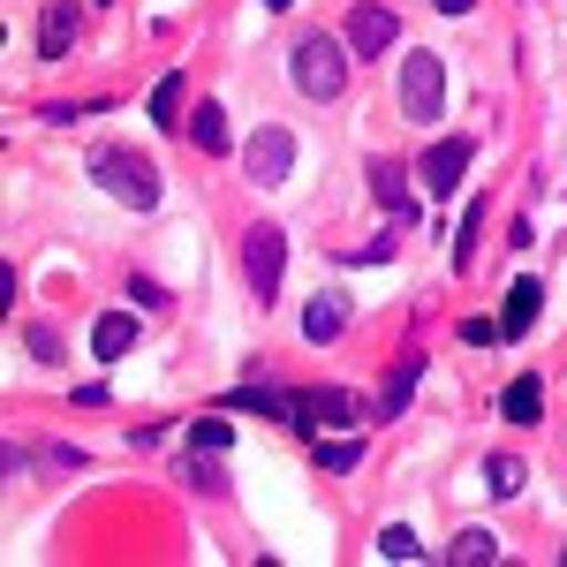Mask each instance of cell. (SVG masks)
I'll return each instance as SVG.
<instances>
[{"label":"cell","instance_id":"obj_1","mask_svg":"<svg viewBox=\"0 0 567 567\" xmlns=\"http://www.w3.org/2000/svg\"><path fill=\"white\" fill-rule=\"evenodd\" d=\"M91 182H106L122 205H136V213L159 205V167H144V159L122 152V144H99V152H91Z\"/></svg>","mask_w":567,"mask_h":567},{"label":"cell","instance_id":"obj_2","mask_svg":"<svg viewBox=\"0 0 567 567\" xmlns=\"http://www.w3.org/2000/svg\"><path fill=\"white\" fill-rule=\"evenodd\" d=\"M296 84H303V99H341V84H349V45L310 31L296 45Z\"/></svg>","mask_w":567,"mask_h":567},{"label":"cell","instance_id":"obj_3","mask_svg":"<svg viewBox=\"0 0 567 567\" xmlns=\"http://www.w3.org/2000/svg\"><path fill=\"white\" fill-rule=\"evenodd\" d=\"M401 114L409 122H439L446 114V61L439 53H409L401 61Z\"/></svg>","mask_w":567,"mask_h":567},{"label":"cell","instance_id":"obj_4","mask_svg":"<svg viewBox=\"0 0 567 567\" xmlns=\"http://www.w3.org/2000/svg\"><path fill=\"white\" fill-rule=\"evenodd\" d=\"M280 265H288V235H280L272 219H258V227L243 235V280H250V296H258V303H272Z\"/></svg>","mask_w":567,"mask_h":567},{"label":"cell","instance_id":"obj_5","mask_svg":"<svg viewBox=\"0 0 567 567\" xmlns=\"http://www.w3.org/2000/svg\"><path fill=\"white\" fill-rule=\"evenodd\" d=\"M243 167H250V182H258V189L288 182V167H296V136L280 130V122H265V130L243 144Z\"/></svg>","mask_w":567,"mask_h":567},{"label":"cell","instance_id":"obj_6","mask_svg":"<svg viewBox=\"0 0 567 567\" xmlns=\"http://www.w3.org/2000/svg\"><path fill=\"white\" fill-rule=\"evenodd\" d=\"M288 424L296 432H326V424H355V401L341 386H310V393H288Z\"/></svg>","mask_w":567,"mask_h":567},{"label":"cell","instance_id":"obj_7","mask_svg":"<svg viewBox=\"0 0 567 567\" xmlns=\"http://www.w3.org/2000/svg\"><path fill=\"white\" fill-rule=\"evenodd\" d=\"M393 39H401V16L379 8V0H363V8L349 16V53H355V61H386Z\"/></svg>","mask_w":567,"mask_h":567},{"label":"cell","instance_id":"obj_8","mask_svg":"<svg viewBox=\"0 0 567 567\" xmlns=\"http://www.w3.org/2000/svg\"><path fill=\"white\" fill-rule=\"evenodd\" d=\"M416 175H424V189H432V197L462 189V175H470V136H446V144H432Z\"/></svg>","mask_w":567,"mask_h":567},{"label":"cell","instance_id":"obj_9","mask_svg":"<svg viewBox=\"0 0 567 567\" xmlns=\"http://www.w3.org/2000/svg\"><path fill=\"white\" fill-rule=\"evenodd\" d=\"M76 0H45V16H39V61H61L69 45H76Z\"/></svg>","mask_w":567,"mask_h":567},{"label":"cell","instance_id":"obj_10","mask_svg":"<svg viewBox=\"0 0 567 567\" xmlns=\"http://www.w3.org/2000/svg\"><path fill=\"white\" fill-rule=\"evenodd\" d=\"M371 197L386 205V219H409V213H416V197H409V175H401L393 159H371Z\"/></svg>","mask_w":567,"mask_h":567},{"label":"cell","instance_id":"obj_11","mask_svg":"<svg viewBox=\"0 0 567 567\" xmlns=\"http://www.w3.org/2000/svg\"><path fill=\"white\" fill-rule=\"evenodd\" d=\"M341 326H349V296H333V288H326V296L303 310V341L326 349V341H341Z\"/></svg>","mask_w":567,"mask_h":567},{"label":"cell","instance_id":"obj_12","mask_svg":"<svg viewBox=\"0 0 567 567\" xmlns=\"http://www.w3.org/2000/svg\"><path fill=\"white\" fill-rule=\"evenodd\" d=\"M537 303H545V288H537V280H515V288H507V303H499V333H507V341H523L529 318H537Z\"/></svg>","mask_w":567,"mask_h":567},{"label":"cell","instance_id":"obj_13","mask_svg":"<svg viewBox=\"0 0 567 567\" xmlns=\"http://www.w3.org/2000/svg\"><path fill=\"white\" fill-rule=\"evenodd\" d=\"M182 136H189V144H197L205 159H213V152H227V114H219L213 99H205L197 114H182Z\"/></svg>","mask_w":567,"mask_h":567},{"label":"cell","instance_id":"obj_14","mask_svg":"<svg viewBox=\"0 0 567 567\" xmlns=\"http://www.w3.org/2000/svg\"><path fill=\"white\" fill-rule=\"evenodd\" d=\"M130 341H136V318H130V310H106V318L91 326V355H99V363H114Z\"/></svg>","mask_w":567,"mask_h":567},{"label":"cell","instance_id":"obj_15","mask_svg":"<svg viewBox=\"0 0 567 567\" xmlns=\"http://www.w3.org/2000/svg\"><path fill=\"white\" fill-rule=\"evenodd\" d=\"M416 379H424V355H401V363H393V379L379 386V416H401V409H409V393H416Z\"/></svg>","mask_w":567,"mask_h":567},{"label":"cell","instance_id":"obj_16","mask_svg":"<svg viewBox=\"0 0 567 567\" xmlns=\"http://www.w3.org/2000/svg\"><path fill=\"white\" fill-rule=\"evenodd\" d=\"M499 409H507V424H537V409H545V386H537V371H523V379L507 386V401H499Z\"/></svg>","mask_w":567,"mask_h":567},{"label":"cell","instance_id":"obj_17","mask_svg":"<svg viewBox=\"0 0 567 567\" xmlns=\"http://www.w3.org/2000/svg\"><path fill=\"white\" fill-rule=\"evenodd\" d=\"M227 409H250V416H288V393H280V386H258V379H250V386L227 393Z\"/></svg>","mask_w":567,"mask_h":567},{"label":"cell","instance_id":"obj_18","mask_svg":"<svg viewBox=\"0 0 567 567\" xmlns=\"http://www.w3.org/2000/svg\"><path fill=\"white\" fill-rule=\"evenodd\" d=\"M182 99H189L182 76H159V84H152V122H159V130H182Z\"/></svg>","mask_w":567,"mask_h":567},{"label":"cell","instance_id":"obj_19","mask_svg":"<svg viewBox=\"0 0 567 567\" xmlns=\"http://www.w3.org/2000/svg\"><path fill=\"white\" fill-rule=\"evenodd\" d=\"M523 462H515V454H492V462H484V492H492V499H515V492H523Z\"/></svg>","mask_w":567,"mask_h":567},{"label":"cell","instance_id":"obj_20","mask_svg":"<svg viewBox=\"0 0 567 567\" xmlns=\"http://www.w3.org/2000/svg\"><path fill=\"white\" fill-rule=\"evenodd\" d=\"M477 227H484V205H462V227H454V272L477 265Z\"/></svg>","mask_w":567,"mask_h":567},{"label":"cell","instance_id":"obj_21","mask_svg":"<svg viewBox=\"0 0 567 567\" xmlns=\"http://www.w3.org/2000/svg\"><path fill=\"white\" fill-rule=\"evenodd\" d=\"M454 560H462V567H484V560H499V545H492L484 529H462V537H454Z\"/></svg>","mask_w":567,"mask_h":567},{"label":"cell","instance_id":"obj_22","mask_svg":"<svg viewBox=\"0 0 567 567\" xmlns=\"http://www.w3.org/2000/svg\"><path fill=\"white\" fill-rule=\"evenodd\" d=\"M379 553H386V560H416V553H424V545H416V529H379Z\"/></svg>","mask_w":567,"mask_h":567},{"label":"cell","instance_id":"obj_23","mask_svg":"<svg viewBox=\"0 0 567 567\" xmlns=\"http://www.w3.org/2000/svg\"><path fill=\"white\" fill-rule=\"evenodd\" d=\"M318 462H326V470H355V462H363V446H355V439H333V446L318 439Z\"/></svg>","mask_w":567,"mask_h":567},{"label":"cell","instance_id":"obj_24","mask_svg":"<svg viewBox=\"0 0 567 567\" xmlns=\"http://www.w3.org/2000/svg\"><path fill=\"white\" fill-rule=\"evenodd\" d=\"M189 439H197V446H205V454H219V446H227V424H219V416H197V424H189Z\"/></svg>","mask_w":567,"mask_h":567},{"label":"cell","instance_id":"obj_25","mask_svg":"<svg viewBox=\"0 0 567 567\" xmlns=\"http://www.w3.org/2000/svg\"><path fill=\"white\" fill-rule=\"evenodd\" d=\"M189 484H197V492H227V477H219V462H205V446H197V462H189Z\"/></svg>","mask_w":567,"mask_h":567},{"label":"cell","instance_id":"obj_26","mask_svg":"<svg viewBox=\"0 0 567 567\" xmlns=\"http://www.w3.org/2000/svg\"><path fill=\"white\" fill-rule=\"evenodd\" d=\"M130 303H144V310H159V303H167V288H159V280H144V272H136V280H130Z\"/></svg>","mask_w":567,"mask_h":567},{"label":"cell","instance_id":"obj_27","mask_svg":"<svg viewBox=\"0 0 567 567\" xmlns=\"http://www.w3.org/2000/svg\"><path fill=\"white\" fill-rule=\"evenodd\" d=\"M23 341H31V355H45V363H53V355H61V333H53V326H31V333H23Z\"/></svg>","mask_w":567,"mask_h":567},{"label":"cell","instance_id":"obj_28","mask_svg":"<svg viewBox=\"0 0 567 567\" xmlns=\"http://www.w3.org/2000/svg\"><path fill=\"white\" fill-rule=\"evenodd\" d=\"M462 341H470V349H484V341H499V326H492V318H462Z\"/></svg>","mask_w":567,"mask_h":567},{"label":"cell","instance_id":"obj_29","mask_svg":"<svg viewBox=\"0 0 567 567\" xmlns=\"http://www.w3.org/2000/svg\"><path fill=\"white\" fill-rule=\"evenodd\" d=\"M379 258H393V243H355L349 250V265H379Z\"/></svg>","mask_w":567,"mask_h":567},{"label":"cell","instance_id":"obj_30","mask_svg":"<svg viewBox=\"0 0 567 567\" xmlns=\"http://www.w3.org/2000/svg\"><path fill=\"white\" fill-rule=\"evenodd\" d=\"M439 16H470V8H477V0H432Z\"/></svg>","mask_w":567,"mask_h":567},{"label":"cell","instance_id":"obj_31","mask_svg":"<svg viewBox=\"0 0 567 567\" xmlns=\"http://www.w3.org/2000/svg\"><path fill=\"white\" fill-rule=\"evenodd\" d=\"M265 8H296V0H265Z\"/></svg>","mask_w":567,"mask_h":567},{"label":"cell","instance_id":"obj_32","mask_svg":"<svg viewBox=\"0 0 567 567\" xmlns=\"http://www.w3.org/2000/svg\"><path fill=\"white\" fill-rule=\"evenodd\" d=\"M560 560H567V553H560Z\"/></svg>","mask_w":567,"mask_h":567}]
</instances>
